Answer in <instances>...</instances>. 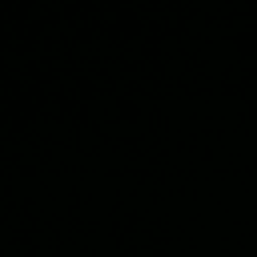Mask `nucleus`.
I'll return each mask as SVG.
<instances>
[]
</instances>
